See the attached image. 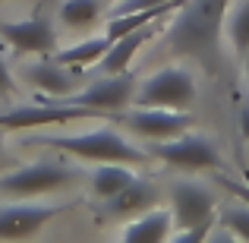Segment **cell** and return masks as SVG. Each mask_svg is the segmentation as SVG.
Returning a JSON list of instances; mask_svg holds the SVG:
<instances>
[{
  "instance_id": "7c38bea8",
  "label": "cell",
  "mask_w": 249,
  "mask_h": 243,
  "mask_svg": "<svg viewBox=\"0 0 249 243\" xmlns=\"http://www.w3.org/2000/svg\"><path fill=\"white\" fill-rule=\"evenodd\" d=\"M25 79L35 85L38 92H48L51 101L54 98H67L79 89V76L70 73L60 60H38L32 67H25Z\"/></svg>"
},
{
  "instance_id": "3957f363",
  "label": "cell",
  "mask_w": 249,
  "mask_h": 243,
  "mask_svg": "<svg viewBox=\"0 0 249 243\" xmlns=\"http://www.w3.org/2000/svg\"><path fill=\"white\" fill-rule=\"evenodd\" d=\"M136 104H155V108H180L186 111L196 101V79L183 67H167L136 85Z\"/></svg>"
},
{
  "instance_id": "6da1fadb",
  "label": "cell",
  "mask_w": 249,
  "mask_h": 243,
  "mask_svg": "<svg viewBox=\"0 0 249 243\" xmlns=\"http://www.w3.org/2000/svg\"><path fill=\"white\" fill-rule=\"evenodd\" d=\"M227 6L231 0H186L177 10V22L164 35V51L174 57H193L212 76H218Z\"/></svg>"
},
{
  "instance_id": "7a4b0ae2",
  "label": "cell",
  "mask_w": 249,
  "mask_h": 243,
  "mask_svg": "<svg viewBox=\"0 0 249 243\" xmlns=\"http://www.w3.org/2000/svg\"><path fill=\"white\" fill-rule=\"evenodd\" d=\"M44 142L51 149H60L67 155L85 161H120V164H145L152 158V152H142L139 146L126 139L123 133H117L114 127H101V130H89V133H76V136H44Z\"/></svg>"
},
{
  "instance_id": "30bf717a",
  "label": "cell",
  "mask_w": 249,
  "mask_h": 243,
  "mask_svg": "<svg viewBox=\"0 0 249 243\" xmlns=\"http://www.w3.org/2000/svg\"><path fill=\"white\" fill-rule=\"evenodd\" d=\"M70 206H38V202H13L0 206V240H22L38 234L54 215L67 212Z\"/></svg>"
},
{
  "instance_id": "603a6c76",
  "label": "cell",
  "mask_w": 249,
  "mask_h": 243,
  "mask_svg": "<svg viewBox=\"0 0 249 243\" xmlns=\"http://www.w3.org/2000/svg\"><path fill=\"white\" fill-rule=\"evenodd\" d=\"M16 95V82H13V73L6 67L3 54H0V98H13Z\"/></svg>"
},
{
  "instance_id": "9a60e30c",
  "label": "cell",
  "mask_w": 249,
  "mask_h": 243,
  "mask_svg": "<svg viewBox=\"0 0 249 243\" xmlns=\"http://www.w3.org/2000/svg\"><path fill=\"white\" fill-rule=\"evenodd\" d=\"M170 227H174V212H167V208H148V212H142L136 221H129L126 227H123V240L129 243H161L170 237Z\"/></svg>"
},
{
  "instance_id": "277c9868",
  "label": "cell",
  "mask_w": 249,
  "mask_h": 243,
  "mask_svg": "<svg viewBox=\"0 0 249 243\" xmlns=\"http://www.w3.org/2000/svg\"><path fill=\"white\" fill-rule=\"evenodd\" d=\"M152 158L170 164L180 170H205V168H221V155L208 136L199 133H180L174 139H161L152 149Z\"/></svg>"
},
{
  "instance_id": "484cf974",
  "label": "cell",
  "mask_w": 249,
  "mask_h": 243,
  "mask_svg": "<svg viewBox=\"0 0 249 243\" xmlns=\"http://www.w3.org/2000/svg\"><path fill=\"white\" fill-rule=\"evenodd\" d=\"M243 67H246V79H249V51L243 54Z\"/></svg>"
},
{
  "instance_id": "8992f818",
  "label": "cell",
  "mask_w": 249,
  "mask_h": 243,
  "mask_svg": "<svg viewBox=\"0 0 249 243\" xmlns=\"http://www.w3.org/2000/svg\"><path fill=\"white\" fill-rule=\"evenodd\" d=\"M129 130L142 139H174V136L186 133L193 127V117L180 108H155V104H136L126 117H123Z\"/></svg>"
},
{
  "instance_id": "5b68a950",
  "label": "cell",
  "mask_w": 249,
  "mask_h": 243,
  "mask_svg": "<svg viewBox=\"0 0 249 243\" xmlns=\"http://www.w3.org/2000/svg\"><path fill=\"white\" fill-rule=\"evenodd\" d=\"M73 177H76V170L60 161H32L25 168L6 174L0 180V189L13 196H38V193H51V189L67 187Z\"/></svg>"
},
{
  "instance_id": "e0dca14e",
  "label": "cell",
  "mask_w": 249,
  "mask_h": 243,
  "mask_svg": "<svg viewBox=\"0 0 249 243\" xmlns=\"http://www.w3.org/2000/svg\"><path fill=\"white\" fill-rule=\"evenodd\" d=\"M133 180H136V174L129 170V164L101 161V168L91 174V189H95V196H101V199H110V196H117L120 189H126Z\"/></svg>"
},
{
  "instance_id": "5bb4252c",
  "label": "cell",
  "mask_w": 249,
  "mask_h": 243,
  "mask_svg": "<svg viewBox=\"0 0 249 243\" xmlns=\"http://www.w3.org/2000/svg\"><path fill=\"white\" fill-rule=\"evenodd\" d=\"M152 35H155L152 25H142V29H136V32H129V35H123V38H117V41H110L107 54H104L101 60H98V70H101L104 76L129 70L133 57L139 54V48H142V44H145Z\"/></svg>"
},
{
  "instance_id": "ffe728a7",
  "label": "cell",
  "mask_w": 249,
  "mask_h": 243,
  "mask_svg": "<svg viewBox=\"0 0 249 243\" xmlns=\"http://www.w3.org/2000/svg\"><path fill=\"white\" fill-rule=\"evenodd\" d=\"M221 224L231 231V237H240V240H249V202L240 199V206H231L221 218Z\"/></svg>"
},
{
  "instance_id": "ba28073f",
  "label": "cell",
  "mask_w": 249,
  "mask_h": 243,
  "mask_svg": "<svg viewBox=\"0 0 249 243\" xmlns=\"http://www.w3.org/2000/svg\"><path fill=\"white\" fill-rule=\"evenodd\" d=\"M133 98H136V79L129 70H123V73L101 76L91 85H85L82 92L67 98V104H82V108H91V111H120Z\"/></svg>"
},
{
  "instance_id": "4316f807",
  "label": "cell",
  "mask_w": 249,
  "mask_h": 243,
  "mask_svg": "<svg viewBox=\"0 0 249 243\" xmlns=\"http://www.w3.org/2000/svg\"><path fill=\"white\" fill-rule=\"evenodd\" d=\"M0 142H3V127H0Z\"/></svg>"
},
{
  "instance_id": "2e32d148",
  "label": "cell",
  "mask_w": 249,
  "mask_h": 243,
  "mask_svg": "<svg viewBox=\"0 0 249 243\" xmlns=\"http://www.w3.org/2000/svg\"><path fill=\"white\" fill-rule=\"evenodd\" d=\"M110 48V38H85V41H76L73 48H60L54 51V60H60L63 67H73V70H85V67H98L104 54Z\"/></svg>"
},
{
  "instance_id": "83f0119b",
  "label": "cell",
  "mask_w": 249,
  "mask_h": 243,
  "mask_svg": "<svg viewBox=\"0 0 249 243\" xmlns=\"http://www.w3.org/2000/svg\"><path fill=\"white\" fill-rule=\"evenodd\" d=\"M0 3H3V0H0Z\"/></svg>"
},
{
  "instance_id": "d4e9b609",
  "label": "cell",
  "mask_w": 249,
  "mask_h": 243,
  "mask_svg": "<svg viewBox=\"0 0 249 243\" xmlns=\"http://www.w3.org/2000/svg\"><path fill=\"white\" fill-rule=\"evenodd\" d=\"M240 133H243L246 139H249V98H246L243 104H240Z\"/></svg>"
},
{
  "instance_id": "4fadbf2b",
  "label": "cell",
  "mask_w": 249,
  "mask_h": 243,
  "mask_svg": "<svg viewBox=\"0 0 249 243\" xmlns=\"http://www.w3.org/2000/svg\"><path fill=\"white\" fill-rule=\"evenodd\" d=\"M155 202H158V189L148 180H133L126 189L104 199V215H110V218H136V215L155 208Z\"/></svg>"
},
{
  "instance_id": "ac0fdd59",
  "label": "cell",
  "mask_w": 249,
  "mask_h": 243,
  "mask_svg": "<svg viewBox=\"0 0 249 243\" xmlns=\"http://www.w3.org/2000/svg\"><path fill=\"white\" fill-rule=\"evenodd\" d=\"M104 10V0H63L60 6V22L70 29H85L91 25Z\"/></svg>"
},
{
  "instance_id": "cb8c5ba5",
  "label": "cell",
  "mask_w": 249,
  "mask_h": 243,
  "mask_svg": "<svg viewBox=\"0 0 249 243\" xmlns=\"http://www.w3.org/2000/svg\"><path fill=\"white\" fill-rule=\"evenodd\" d=\"M221 183H224V189H227V193H233V196H237V199H243V202H249V187H246V183H237V180H227V177H224V180H221Z\"/></svg>"
},
{
  "instance_id": "d6986e66",
  "label": "cell",
  "mask_w": 249,
  "mask_h": 243,
  "mask_svg": "<svg viewBox=\"0 0 249 243\" xmlns=\"http://www.w3.org/2000/svg\"><path fill=\"white\" fill-rule=\"evenodd\" d=\"M227 35H231L237 54H246L249 51V0H240L233 6L231 19H227Z\"/></svg>"
},
{
  "instance_id": "52a82bcc",
  "label": "cell",
  "mask_w": 249,
  "mask_h": 243,
  "mask_svg": "<svg viewBox=\"0 0 249 243\" xmlns=\"http://www.w3.org/2000/svg\"><path fill=\"white\" fill-rule=\"evenodd\" d=\"M170 212H174L177 231H189L214 221V193L202 183L180 180L170 189Z\"/></svg>"
},
{
  "instance_id": "9c48e42d",
  "label": "cell",
  "mask_w": 249,
  "mask_h": 243,
  "mask_svg": "<svg viewBox=\"0 0 249 243\" xmlns=\"http://www.w3.org/2000/svg\"><path fill=\"white\" fill-rule=\"evenodd\" d=\"M0 38L10 41L19 54H54L57 51V29L51 16L35 13L22 22H0Z\"/></svg>"
},
{
  "instance_id": "44dd1931",
  "label": "cell",
  "mask_w": 249,
  "mask_h": 243,
  "mask_svg": "<svg viewBox=\"0 0 249 243\" xmlns=\"http://www.w3.org/2000/svg\"><path fill=\"white\" fill-rule=\"evenodd\" d=\"M161 3H170V0H117L114 16H120V13H136V10H148V6H161Z\"/></svg>"
},
{
  "instance_id": "8fae6325",
  "label": "cell",
  "mask_w": 249,
  "mask_h": 243,
  "mask_svg": "<svg viewBox=\"0 0 249 243\" xmlns=\"http://www.w3.org/2000/svg\"><path fill=\"white\" fill-rule=\"evenodd\" d=\"M95 111L82 108V104H35V108H16L0 114V127L3 130H32V127H51V123H73L85 120Z\"/></svg>"
},
{
  "instance_id": "7402d4cb",
  "label": "cell",
  "mask_w": 249,
  "mask_h": 243,
  "mask_svg": "<svg viewBox=\"0 0 249 243\" xmlns=\"http://www.w3.org/2000/svg\"><path fill=\"white\" fill-rule=\"evenodd\" d=\"M212 224H214V221H208V224H199V227H189V231H177L174 237H177V243H193V240H205V237H212Z\"/></svg>"
}]
</instances>
